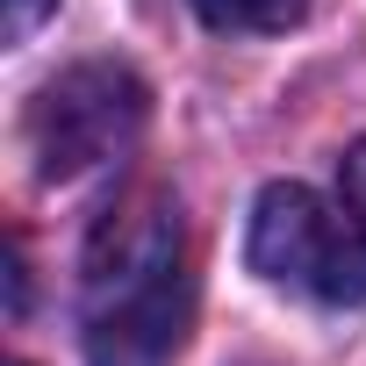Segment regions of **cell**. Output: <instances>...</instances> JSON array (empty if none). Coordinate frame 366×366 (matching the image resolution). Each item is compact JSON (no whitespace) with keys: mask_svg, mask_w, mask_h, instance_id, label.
<instances>
[{"mask_svg":"<svg viewBox=\"0 0 366 366\" xmlns=\"http://www.w3.org/2000/svg\"><path fill=\"white\" fill-rule=\"evenodd\" d=\"M345 202L366 216V144H352V158H345Z\"/></svg>","mask_w":366,"mask_h":366,"instance_id":"6","label":"cell"},{"mask_svg":"<svg viewBox=\"0 0 366 366\" xmlns=\"http://www.w3.org/2000/svg\"><path fill=\"white\" fill-rule=\"evenodd\" d=\"M51 8H58V0H8V22H0V36H8V44H29V29H36Z\"/></svg>","mask_w":366,"mask_h":366,"instance_id":"5","label":"cell"},{"mask_svg":"<svg viewBox=\"0 0 366 366\" xmlns=\"http://www.w3.org/2000/svg\"><path fill=\"white\" fill-rule=\"evenodd\" d=\"M144 115H151V94H144V79L129 65L86 58V65L58 72L51 86H36L29 122H22V144L36 158V179L65 187V179L122 158L144 137Z\"/></svg>","mask_w":366,"mask_h":366,"instance_id":"3","label":"cell"},{"mask_svg":"<svg viewBox=\"0 0 366 366\" xmlns=\"http://www.w3.org/2000/svg\"><path fill=\"white\" fill-rule=\"evenodd\" d=\"M244 259L266 287L316 302V309H359L366 302V216L352 202H323L316 187L273 179L252 202Z\"/></svg>","mask_w":366,"mask_h":366,"instance_id":"2","label":"cell"},{"mask_svg":"<svg viewBox=\"0 0 366 366\" xmlns=\"http://www.w3.org/2000/svg\"><path fill=\"white\" fill-rule=\"evenodd\" d=\"M194 323L187 223L165 187H129L101 209L79 266L86 366H172Z\"/></svg>","mask_w":366,"mask_h":366,"instance_id":"1","label":"cell"},{"mask_svg":"<svg viewBox=\"0 0 366 366\" xmlns=\"http://www.w3.org/2000/svg\"><path fill=\"white\" fill-rule=\"evenodd\" d=\"M187 8L209 22V29H230V36H273L287 22L309 15V0H187Z\"/></svg>","mask_w":366,"mask_h":366,"instance_id":"4","label":"cell"},{"mask_svg":"<svg viewBox=\"0 0 366 366\" xmlns=\"http://www.w3.org/2000/svg\"><path fill=\"white\" fill-rule=\"evenodd\" d=\"M15 366H22V359H15Z\"/></svg>","mask_w":366,"mask_h":366,"instance_id":"7","label":"cell"}]
</instances>
